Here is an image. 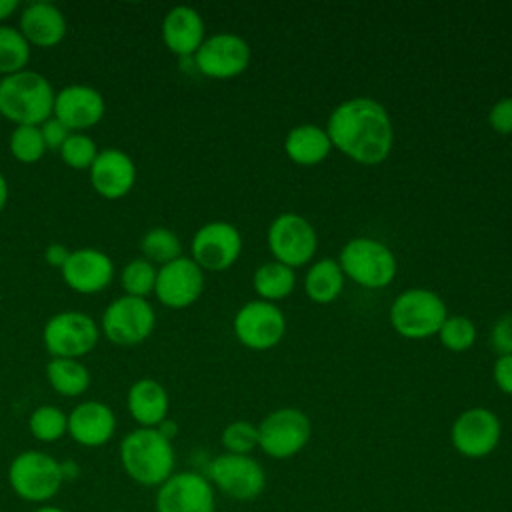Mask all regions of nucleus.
I'll return each mask as SVG.
<instances>
[{"mask_svg": "<svg viewBox=\"0 0 512 512\" xmlns=\"http://www.w3.org/2000/svg\"><path fill=\"white\" fill-rule=\"evenodd\" d=\"M326 134L332 148L364 166L384 162L394 144V128L388 110L368 96L340 102L328 116Z\"/></svg>", "mask_w": 512, "mask_h": 512, "instance_id": "1", "label": "nucleus"}, {"mask_svg": "<svg viewBox=\"0 0 512 512\" xmlns=\"http://www.w3.org/2000/svg\"><path fill=\"white\" fill-rule=\"evenodd\" d=\"M124 472L142 486H160L174 474L176 454L172 440L158 428H136L128 432L118 448Z\"/></svg>", "mask_w": 512, "mask_h": 512, "instance_id": "2", "label": "nucleus"}, {"mask_svg": "<svg viewBox=\"0 0 512 512\" xmlns=\"http://www.w3.org/2000/svg\"><path fill=\"white\" fill-rule=\"evenodd\" d=\"M54 88L46 76L22 70L0 78V114L16 126H40L52 116Z\"/></svg>", "mask_w": 512, "mask_h": 512, "instance_id": "3", "label": "nucleus"}, {"mask_svg": "<svg viewBox=\"0 0 512 512\" xmlns=\"http://www.w3.org/2000/svg\"><path fill=\"white\" fill-rule=\"evenodd\" d=\"M64 480L62 464L42 450H24L8 466V484L26 502L44 504L52 500Z\"/></svg>", "mask_w": 512, "mask_h": 512, "instance_id": "4", "label": "nucleus"}, {"mask_svg": "<svg viewBox=\"0 0 512 512\" xmlns=\"http://www.w3.org/2000/svg\"><path fill=\"white\" fill-rule=\"evenodd\" d=\"M446 318L444 300L428 288H408L390 306L392 328L408 340H424L438 334Z\"/></svg>", "mask_w": 512, "mask_h": 512, "instance_id": "5", "label": "nucleus"}, {"mask_svg": "<svg viewBox=\"0 0 512 512\" xmlns=\"http://www.w3.org/2000/svg\"><path fill=\"white\" fill-rule=\"evenodd\" d=\"M338 264L344 276L364 288H386L398 270L394 252L370 236L350 238L340 250Z\"/></svg>", "mask_w": 512, "mask_h": 512, "instance_id": "6", "label": "nucleus"}, {"mask_svg": "<svg viewBox=\"0 0 512 512\" xmlns=\"http://www.w3.org/2000/svg\"><path fill=\"white\" fill-rule=\"evenodd\" d=\"M100 340L96 320L78 310H64L50 316L42 330L44 348L52 358H76L90 354Z\"/></svg>", "mask_w": 512, "mask_h": 512, "instance_id": "7", "label": "nucleus"}, {"mask_svg": "<svg viewBox=\"0 0 512 512\" xmlns=\"http://www.w3.org/2000/svg\"><path fill=\"white\" fill-rule=\"evenodd\" d=\"M156 326V312L146 298L120 296L112 300L100 318V332L118 346L144 342Z\"/></svg>", "mask_w": 512, "mask_h": 512, "instance_id": "8", "label": "nucleus"}, {"mask_svg": "<svg viewBox=\"0 0 512 512\" xmlns=\"http://www.w3.org/2000/svg\"><path fill=\"white\" fill-rule=\"evenodd\" d=\"M310 418L298 408H278L258 424V448L276 460L296 456L310 440Z\"/></svg>", "mask_w": 512, "mask_h": 512, "instance_id": "9", "label": "nucleus"}, {"mask_svg": "<svg viewBox=\"0 0 512 512\" xmlns=\"http://www.w3.org/2000/svg\"><path fill=\"white\" fill-rule=\"evenodd\" d=\"M266 240L274 260L290 268L308 264L318 248L314 226L296 212L278 214L268 226Z\"/></svg>", "mask_w": 512, "mask_h": 512, "instance_id": "10", "label": "nucleus"}, {"mask_svg": "<svg viewBox=\"0 0 512 512\" xmlns=\"http://www.w3.org/2000/svg\"><path fill=\"white\" fill-rule=\"evenodd\" d=\"M212 486L234 500H254L266 488V472L250 454H218L206 470Z\"/></svg>", "mask_w": 512, "mask_h": 512, "instance_id": "11", "label": "nucleus"}, {"mask_svg": "<svg viewBox=\"0 0 512 512\" xmlns=\"http://www.w3.org/2000/svg\"><path fill=\"white\" fill-rule=\"evenodd\" d=\"M240 344L250 350H270L286 334V316L274 302L250 300L242 304L232 320Z\"/></svg>", "mask_w": 512, "mask_h": 512, "instance_id": "12", "label": "nucleus"}, {"mask_svg": "<svg viewBox=\"0 0 512 512\" xmlns=\"http://www.w3.org/2000/svg\"><path fill=\"white\" fill-rule=\"evenodd\" d=\"M192 62L202 76L214 80L236 78L250 64V44L234 32H216L206 36Z\"/></svg>", "mask_w": 512, "mask_h": 512, "instance_id": "13", "label": "nucleus"}, {"mask_svg": "<svg viewBox=\"0 0 512 512\" xmlns=\"http://www.w3.org/2000/svg\"><path fill=\"white\" fill-rule=\"evenodd\" d=\"M192 260L208 272L228 270L242 252V236L232 222L212 220L202 224L192 236Z\"/></svg>", "mask_w": 512, "mask_h": 512, "instance_id": "14", "label": "nucleus"}, {"mask_svg": "<svg viewBox=\"0 0 512 512\" xmlns=\"http://www.w3.org/2000/svg\"><path fill=\"white\" fill-rule=\"evenodd\" d=\"M500 436V418L482 406L460 412L450 428V442L454 450L466 458H484L492 454L500 442Z\"/></svg>", "mask_w": 512, "mask_h": 512, "instance_id": "15", "label": "nucleus"}, {"mask_svg": "<svg viewBox=\"0 0 512 512\" xmlns=\"http://www.w3.org/2000/svg\"><path fill=\"white\" fill-rule=\"evenodd\" d=\"M156 512H216L214 488L200 472H174L158 486Z\"/></svg>", "mask_w": 512, "mask_h": 512, "instance_id": "16", "label": "nucleus"}, {"mask_svg": "<svg viewBox=\"0 0 512 512\" xmlns=\"http://www.w3.org/2000/svg\"><path fill=\"white\" fill-rule=\"evenodd\" d=\"M204 292V270L190 258L180 256L158 268L154 296L172 310L192 306Z\"/></svg>", "mask_w": 512, "mask_h": 512, "instance_id": "17", "label": "nucleus"}, {"mask_svg": "<svg viewBox=\"0 0 512 512\" xmlns=\"http://www.w3.org/2000/svg\"><path fill=\"white\" fill-rule=\"evenodd\" d=\"M106 112L104 96L86 84H70L54 94L52 116L70 132H84L96 126Z\"/></svg>", "mask_w": 512, "mask_h": 512, "instance_id": "18", "label": "nucleus"}, {"mask_svg": "<svg viewBox=\"0 0 512 512\" xmlns=\"http://www.w3.org/2000/svg\"><path fill=\"white\" fill-rule=\"evenodd\" d=\"M60 272L68 288L74 292L96 294L110 286L114 278V262L98 248H78L70 250V256Z\"/></svg>", "mask_w": 512, "mask_h": 512, "instance_id": "19", "label": "nucleus"}, {"mask_svg": "<svg viewBox=\"0 0 512 512\" xmlns=\"http://www.w3.org/2000/svg\"><path fill=\"white\" fill-rule=\"evenodd\" d=\"M88 180L94 192L106 200H120L134 188V160L118 148H104L88 168Z\"/></svg>", "mask_w": 512, "mask_h": 512, "instance_id": "20", "label": "nucleus"}, {"mask_svg": "<svg viewBox=\"0 0 512 512\" xmlns=\"http://www.w3.org/2000/svg\"><path fill=\"white\" fill-rule=\"evenodd\" d=\"M116 414L106 402L84 400L68 412V434L84 448H98L112 440Z\"/></svg>", "mask_w": 512, "mask_h": 512, "instance_id": "21", "label": "nucleus"}, {"mask_svg": "<svg viewBox=\"0 0 512 512\" xmlns=\"http://www.w3.org/2000/svg\"><path fill=\"white\" fill-rule=\"evenodd\" d=\"M160 34L172 54L192 58L206 40V26L200 12L192 6H174L164 14Z\"/></svg>", "mask_w": 512, "mask_h": 512, "instance_id": "22", "label": "nucleus"}, {"mask_svg": "<svg viewBox=\"0 0 512 512\" xmlns=\"http://www.w3.org/2000/svg\"><path fill=\"white\" fill-rule=\"evenodd\" d=\"M66 16L56 4L32 2L20 12L18 30L36 48H52L66 36Z\"/></svg>", "mask_w": 512, "mask_h": 512, "instance_id": "23", "label": "nucleus"}, {"mask_svg": "<svg viewBox=\"0 0 512 512\" xmlns=\"http://www.w3.org/2000/svg\"><path fill=\"white\" fill-rule=\"evenodd\" d=\"M126 406L140 428H156L162 420L168 418L170 398L158 380L140 378L128 388Z\"/></svg>", "mask_w": 512, "mask_h": 512, "instance_id": "24", "label": "nucleus"}, {"mask_svg": "<svg viewBox=\"0 0 512 512\" xmlns=\"http://www.w3.org/2000/svg\"><path fill=\"white\" fill-rule=\"evenodd\" d=\"M330 150L326 128L316 124H298L284 138V152L298 166H316L328 158Z\"/></svg>", "mask_w": 512, "mask_h": 512, "instance_id": "25", "label": "nucleus"}, {"mask_svg": "<svg viewBox=\"0 0 512 512\" xmlns=\"http://www.w3.org/2000/svg\"><path fill=\"white\" fill-rule=\"evenodd\" d=\"M344 272L338 260L322 258L316 260L304 276V292L316 304L334 302L344 290Z\"/></svg>", "mask_w": 512, "mask_h": 512, "instance_id": "26", "label": "nucleus"}, {"mask_svg": "<svg viewBox=\"0 0 512 512\" xmlns=\"http://www.w3.org/2000/svg\"><path fill=\"white\" fill-rule=\"evenodd\" d=\"M46 380L56 394L76 398L88 390L90 372L76 358H50L46 364Z\"/></svg>", "mask_w": 512, "mask_h": 512, "instance_id": "27", "label": "nucleus"}, {"mask_svg": "<svg viewBox=\"0 0 512 512\" xmlns=\"http://www.w3.org/2000/svg\"><path fill=\"white\" fill-rule=\"evenodd\" d=\"M252 286L260 300L278 302L292 294L296 286V272L294 268L280 264L276 260L264 262L254 270Z\"/></svg>", "mask_w": 512, "mask_h": 512, "instance_id": "28", "label": "nucleus"}, {"mask_svg": "<svg viewBox=\"0 0 512 512\" xmlns=\"http://www.w3.org/2000/svg\"><path fill=\"white\" fill-rule=\"evenodd\" d=\"M142 258L152 262L154 266L168 264L182 256V242L176 232L164 226H154L140 238Z\"/></svg>", "mask_w": 512, "mask_h": 512, "instance_id": "29", "label": "nucleus"}, {"mask_svg": "<svg viewBox=\"0 0 512 512\" xmlns=\"http://www.w3.org/2000/svg\"><path fill=\"white\" fill-rule=\"evenodd\" d=\"M32 46L14 26L0 24V74L10 76L26 70Z\"/></svg>", "mask_w": 512, "mask_h": 512, "instance_id": "30", "label": "nucleus"}, {"mask_svg": "<svg viewBox=\"0 0 512 512\" xmlns=\"http://www.w3.org/2000/svg\"><path fill=\"white\" fill-rule=\"evenodd\" d=\"M30 434L40 442H56L68 434V414L52 404H42L28 418Z\"/></svg>", "mask_w": 512, "mask_h": 512, "instance_id": "31", "label": "nucleus"}, {"mask_svg": "<svg viewBox=\"0 0 512 512\" xmlns=\"http://www.w3.org/2000/svg\"><path fill=\"white\" fill-rule=\"evenodd\" d=\"M156 274H158V268L140 256L124 264L120 272V286L126 296L146 298L148 294H154Z\"/></svg>", "mask_w": 512, "mask_h": 512, "instance_id": "32", "label": "nucleus"}, {"mask_svg": "<svg viewBox=\"0 0 512 512\" xmlns=\"http://www.w3.org/2000/svg\"><path fill=\"white\" fill-rule=\"evenodd\" d=\"M10 154L22 164H36L42 160L46 146L38 126H16L8 138Z\"/></svg>", "mask_w": 512, "mask_h": 512, "instance_id": "33", "label": "nucleus"}, {"mask_svg": "<svg viewBox=\"0 0 512 512\" xmlns=\"http://www.w3.org/2000/svg\"><path fill=\"white\" fill-rule=\"evenodd\" d=\"M438 338L442 346L450 352H464L476 342V326L468 316L454 314L448 316L438 330Z\"/></svg>", "mask_w": 512, "mask_h": 512, "instance_id": "34", "label": "nucleus"}, {"mask_svg": "<svg viewBox=\"0 0 512 512\" xmlns=\"http://www.w3.org/2000/svg\"><path fill=\"white\" fill-rule=\"evenodd\" d=\"M58 152L66 166H70L74 170H88L100 150L96 148L94 138H90L88 134L70 132V136L64 140V144Z\"/></svg>", "mask_w": 512, "mask_h": 512, "instance_id": "35", "label": "nucleus"}, {"mask_svg": "<svg viewBox=\"0 0 512 512\" xmlns=\"http://www.w3.org/2000/svg\"><path fill=\"white\" fill-rule=\"evenodd\" d=\"M220 442L230 454H250L258 448V426L248 420H234L222 430Z\"/></svg>", "mask_w": 512, "mask_h": 512, "instance_id": "36", "label": "nucleus"}, {"mask_svg": "<svg viewBox=\"0 0 512 512\" xmlns=\"http://www.w3.org/2000/svg\"><path fill=\"white\" fill-rule=\"evenodd\" d=\"M490 344L498 356L512 354V312L502 314L490 332Z\"/></svg>", "mask_w": 512, "mask_h": 512, "instance_id": "37", "label": "nucleus"}, {"mask_svg": "<svg viewBox=\"0 0 512 512\" xmlns=\"http://www.w3.org/2000/svg\"><path fill=\"white\" fill-rule=\"evenodd\" d=\"M488 122L498 134H512V96H504L494 102L488 112Z\"/></svg>", "mask_w": 512, "mask_h": 512, "instance_id": "38", "label": "nucleus"}, {"mask_svg": "<svg viewBox=\"0 0 512 512\" xmlns=\"http://www.w3.org/2000/svg\"><path fill=\"white\" fill-rule=\"evenodd\" d=\"M38 128H40L46 150H60L64 140L70 136V130L60 120H56L54 116L44 120Z\"/></svg>", "mask_w": 512, "mask_h": 512, "instance_id": "39", "label": "nucleus"}, {"mask_svg": "<svg viewBox=\"0 0 512 512\" xmlns=\"http://www.w3.org/2000/svg\"><path fill=\"white\" fill-rule=\"evenodd\" d=\"M492 378L500 392L512 396V354L496 358L492 366Z\"/></svg>", "mask_w": 512, "mask_h": 512, "instance_id": "40", "label": "nucleus"}, {"mask_svg": "<svg viewBox=\"0 0 512 512\" xmlns=\"http://www.w3.org/2000/svg\"><path fill=\"white\" fill-rule=\"evenodd\" d=\"M68 256H70V250H68L62 242H52V244H48L46 250H44V260H46L50 266H54V268H62V266L66 264Z\"/></svg>", "mask_w": 512, "mask_h": 512, "instance_id": "41", "label": "nucleus"}, {"mask_svg": "<svg viewBox=\"0 0 512 512\" xmlns=\"http://www.w3.org/2000/svg\"><path fill=\"white\" fill-rule=\"evenodd\" d=\"M156 428H158V432H160L162 436H166L168 440H172V438L178 434V424H176L174 420H170V418L162 420Z\"/></svg>", "mask_w": 512, "mask_h": 512, "instance_id": "42", "label": "nucleus"}, {"mask_svg": "<svg viewBox=\"0 0 512 512\" xmlns=\"http://www.w3.org/2000/svg\"><path fill=\"white\" fill-rule=\"evenodd\" d=\"M18 10V0H0V22L8 20Z\"/></svg>", "mask_w": 512, "mask_h": 512, "instance_id": "43", "label": "nucleus"}, {"mask_svg": "<svg viewBox=\"0 0 512 512\" xmlns=\"http://www.w3.org/2000/svg\"><path fill=\"white\" fill-rule=\"evenodd\" d=\"M6 202H8V182H6L4 174L0 172V212L4 210Z\"/></svg>", "mask_w": 512, "mask_h": 512, "instance_id": "44", "label": "nucleus"}, {"mask_svg": "<svg viewBox=\"0 0 512 512\" xmlns=\"http://www.w3.org/2000/svg\"><path fill=\"white\" fill-rule=\"evenodd\" d=\"M34 512H66V510H62V508H58V506H50V504H46V506L36 508Z\"/></svg>", "mask_w": 512, "mask_h": 512, "instance_id": "45", "label": "nucleus"}]
</instances>
